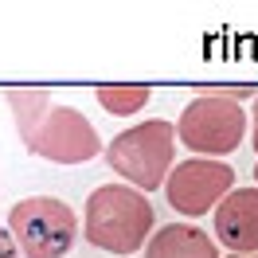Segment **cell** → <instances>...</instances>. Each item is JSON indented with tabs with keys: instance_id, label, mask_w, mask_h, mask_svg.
I'll use <instances>...</instances> for the list:
<instances>
[{
	"instance_id": "cell-1",
	"label": "cell",
	"mask_w": 258,
	"mask_h": 258,
	"mask_svg": "<svg viewBox=\"0 0 258 258\" xmlns=\"http://www.w3.org/2000/svg\"><path fill=\"white\" fill-rule=\"evenodd\" d=\"M12 125L32 157L51 164H86L102 157L106 145L79 106H59L51 90H8L4 94Z\"/></svg>"
},
{
	"instance_id": "cell-2",
	"label": "cell",
	"mask_w": 258,
	"mask_h": 258,
	"mask_svg": "<svg viewBox=\"0 0 258 258\" xmlns=\"http://www.w3.org/2000/svg\"><path fill=\"white\" fill-rule=\"evenodd\" d=\"M153 204L129 184H102L82 204V239L106 254H137L153 239Z\"/></svg>"
},
{
	"instance_id": "cell-3",
	"label": "cell",
	"mask_w": 258,
	"mask_h": 258,
	"mask_svg": "<svg viewBox=\"0 0 258 258\" xmlns=\"http://www.w3.org/2000/svg\"><path fill=\"white\" fill-rule=\"evenodd\" d=\"M176 125L164 117H149V121H137V125L121 129L117 137H110L106 164L113 168V176H121V184L149 196L168 184L176 168Z\"/></svg>"
},
{
	"instance_id": "cell-4",
	"label": "cell",
	"mask_w": 258,
	"mask_h": 258,
	"mask_svg": "<svg viewBox=\"0 0 258 258\" xmlns=\"http://www.w3.org/2000/svg\"><path fill=\"white\" fill-rule=\"evenodd\" d=\"M246 117L242 102L223 94H200L180 110L176 117V137L192 157H208V161H223L246 141Z\"/></svg>"
},
{
	"instance_id": "cell-5",
	"label": "cell",
	"mask_w": 258,
	"mask_h": 258,
	"mask_svg": "<svg viewBox=\"0 0 258 258\" xmlns=\"http://www.w3.org/2000/svg\"><path fill=\"white\" fill-rule=\"evenodd\" d=\"M8 231L24 258H67L82 235V219L59 196H28L8 208Z\"/></svg>"
},
{
	"instance_id": "cell-6",
	"label": "cell",
	"mask_w": 258,
	"mask_h": 258,
	"mask_svg": "<svg viewBox=\"0 0 258 258\" xmlns=\"http://www.w3.org/2000/svg\"><path fill=\"white\" fill-rule=\"evenodd\" d=\"M235 192V172L223 161H208V157H188L172 168V176L164 184L168 208L180 211L188 223L200 215H215V208Z\"/></svg>"
},
{
	"instance_id": "cell-7",
	"label": "cell",
	"mask_w": 258,
	"mask_h": 258,
	"mask_svg": "<svg viewBox=\"0 0 258 258\" xmlns=\"http://www.w3.org/2000/svg\"><path fill=\"white\" fill-rule=\"evenodd\" d=\"M211 235L227 254H258V184L235 188L211 215Z\"/></svg>"
},
{
	"instance_id": "cell-8",
	"label": "cell",
	"mask_w": 258,
	"mask_h": 258,
	"mask_svg": "<svg viewBox=\"0 0 258 258\" xmlns=\"http://www.w3.org/2000/svg\"><path fill=\"white\" fill-rule=\"evenodd\" d=\"M145 258H219V242L200 223H164L153 231L145 246Z\"/></svg>"
},
{
	"instance_id": "cell-9",
	"label": "cell",
	"mask_w": 258,
	"mask_h": 258,
	"mask_svg": "<svg viewBox=\"0 0 258 258\" xmlns=\"http://www.w3.org/2000/svg\"><path fill=\"white\" fill-rule=\"evenodd\" d=\"M149 98H153L149 86H98L94 90V102L106 113H113V117H133V113H141L149 106Z\"/></svg>"
},
{
	"instance_id": "cell-10",
	"label": "cell",
	"mask_w": 258,
	"mask_h": 258,
	"mask_svg": "<svg viewBox=\"0 0 258 258\" xmlns=\"http://www.w3.org/2000/svg\"><path fill=\"white\" fill-rule=\"evenodd\" d=\"M24 250H20V242H16V235L8 231V227H0V258H20Z\"/></svg>"
},
{
	"instance_id": "cell-11",
	"label": "cell",
	"mask_w": 258,
	"mask_h": 258,
	"mask_svg": "<svg viewBox=\"0 0 258 258\" xmlns=\"http://www.w3.org/2000/svg\"><path fill=\"white\" fill-rule=\"evenodd\" d=\"M250 145L258 153V98H254V106H250Z\"/></svg>"
},
{
	"instance_id": "cell-12",
	"label": "cell",
	"mask_w": 258,
	"mask_h": 258,
	"mask_svg": "<svg viewBox=\"0 0 258 258\" xmlns=\"http://www.w3.org/2000/svg\"><path fill=\"white\" fill-rule=\"evenodd\" d=\"M227 258H258V254H227Z\"/></svg>"
},
{
	"instance_id": "cell-13",
	"label": "cell",
	"mask_w": 258,
	"mask_h": 258,
	"mask_svg": "<svg viewBox=\"0 0 258 258\" xmlns=\"http://www.w3.org/2000/svg\"><path fill=\"white\" fill-rule=\"evenodd\" d=\"M254 184H258V164H254Z\"/></svg>"
}]
</instances>
